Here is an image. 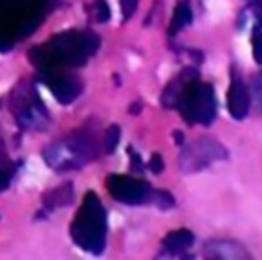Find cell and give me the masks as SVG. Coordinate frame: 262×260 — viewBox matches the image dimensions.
I'll list each match as a JSON object with an SVG mask.
<instances>
[{"instance_id": "21", "label": "cell", "mask_w": 262, "mask_h": 260, "mask_svg": "<svg viewBox=\"0 0 262 260\" xmlns=\"http://www.w3.org/2000/svg\"><path fill=\"white\" fill-rule=\"evenodd\" d=\"M119 4H121V13L123 18L128 20L132 15L136 13V9H138V4H140V0H119Z\"/></svg>"}, {"instance_id": "16", "label": "cell", "mask_w": 262, "mask_h": 260, "mask_svg": "<svg viewBox=\"0 0 262 260\" xmlns=\"http://www.w3.org/2000/svg\"><path fill=\"white\" fill-rule=\"evenodd\" d=\"M251 48H253L255 62L262 64V22H257L251 31Z\"/></svg>"}, {"instance_id": "10", "label": "cell", "mask_w": 262, "mask_h": 260, "mask_svg": "<svg viewBox=\"0 0 262 260\" xmlns=\"http://www.w3.org/2000/svg\"><path fill=\"white\" fill-rule=\"evenodd\" d=\"M251 106V92L238 77H235L227 90V110L236 121L244 119Z\"/></svg>"}, {"instance_id": "1", "label": "cell", "mask_w": 262, "mask_h": 260, "mask_svg": "<svg viewBox=\"0 0 262 260\" xmlns=\"http://www.w3.org/2000/svg\"><path fill=\"white\" fill-rule=\"evenodd\" d=\"M99 37L92 31H66L55 35L44 46H35L30 59L42 72L61 66H83L99 50Z\"/></svg>"}, {"instance_id": "20", "label": "cell", "mask_w": 262, "mask_h": 260, "mask_svg": "<svg viewBox=\"0 0 262 260\" xmlns=\"http://www.w3.org/2000/svg\"><path fill=\"white\" fill-rule=\"evenodd\" d=\"M94 9H96V18L99 22L110 20V8H108V4H106L105 0H96Z\"/></svg>"}, {"instance_id": "4", "label": "cell", "mask_w": 262, "mask_h": 260, "mask_svg": "<svg viewBox=\"0 0 262 260\" xmlns=\"http://www.w3.org/2000/svg\"><path fill=\"white\" fill-rule=\"evenodd\" d=\"M178 110L191 125H211L216 117V97L211 84L192 81L178 103Z\"/></svg>"}, {"instance_id": "7", "label": "cell", "mask_w": 262, "mask_h": 260, "mask_svg": "<svg viewBox=\"0 0 262 260\" xmlns=\"http://www.w3.org/2000/svg\"><path fill=\"white\" fill-rule=\"evenodd\" d=\"M106 191L114 200L127 205H143L152 198L149 183L123 174H114L106 178Z\"/></svg>"}, {"instance_id": "6", "label": "cell", "mask_w": 262, "mask_h": 260, "mask_svg": "<svg viewBox=\"0 0 262 260\" xmlns=\"http://www.w3.org/2000/svg\"><path fill=\"white\" fill-rule=\"evenodd\" d=\"M227 160V148L213 138H198L180 152L178 165L184 174H192L207 169L214 161Z\"/></svg>"}, {"instance_id": "24", "label": "cell", "mask_w": 262, "mask_h": 260, "mask_svg": "<svg viewBox=\"0 0 262 260\" xmlns=\"http://www.w3.org/2000/svg\"><path fill=\"white\" fill-rule=\"evenodd\" d=\"M8 156H6V145H4V138H2V132H0V163H6Z\"/></svg>"}, {"instance_id": "15", "label": "cell", "mask_w": 262, "mask_h": 260, "mask_svg": "<svg viewBox=\"0 0 262 260\" xmlns=\"http://www.w3.org/2000/svg\"><path fill=\"white\" fill-rule=\"evenodd\" d=\"M119 138H121V128H119L118 125H110L105 132V139H103V141H105L103 147H105L106 154H112V152L116 150V147H118V143H119Z\"/></svg>"}, {"instance_id": "3", "label": "cell", "mask_w": 262, "mask_h": 260, "mask_svg": "<svg viewBox=\"0 0 262 260\" xmlns=\"http://www.w3.org/2000/svg\"><path fill=\"white\" fill-rule=\"evenodd\" d=\"M99 154V145L92 130L81 128L70 136L53 141L44 148V161L57 172L83 169Z\"/></svg>"}, {"instance_id": "9", "label": "cell", "mask_w": 262, "mask_h": 260, "mask_svg": "<svg viewBox=\"0 0 262 260\" xmlns=\"http://www.w3.org/2000/svg\"><path fill=\"white\" fill-rule=\"evenodd\" d=\"M204 255L207 258H219V260H236V258H251L248 247L242 246L236 240H227V239H219V240H209L204 246Z\"/></svg>"}, {"instance_id": "11", "label": "cell", "mask_w": 262, "mask_h": 260, "mask_svg": "<svg viewBox=\"0 0 262 260\" xmlns=\"http://www.w3.org/2000/svg\"><path fill=\"white\" fill-rule=\"evenodd\" d=\"M200 79L198 72L194 68H185L182 74L176 75L172 81L169 82V86L165 88L162 96V103L165 109H178V103L184 96V92L187 90V86L191 84L192 81Z\"/></svg>"}, {"instance_id": "22", "label": "cell", "mask_w": 262, "mask_h": 260, "mask_svg": "<svg viewBox=\"0 0 262 260\" xmlns=\"http://www.w3.org/2000/svg\"><path fill=\"white\" fill-rule=\"evenodd\" d=\"M149 167L154 174L162 172L163 170V158L160 156V154H152V158H150V161H149Z\"/></svg>"}, {"instance_id": "2", "label": "cell", "mask_w": 262, "mask_h": 260, "mask_svg": "<svg viewBox=\"0 0 262 260\" xmlns=\"http://www.w3.org/2000/svg\"><path fill=\"white\" fill-rule=\"evenodd\" d=\"M108 220L106 211L96 192H88L70 226L72 240L83 251L101 255L106 246Z\"/></svg>"}, {"instance_id": "13", "label": "cell", "mask_w": 262, "mask_h": 260, "mask_svg": "<svg viewBox=\"0 0 262 260\" xmlns=\"http://www.w3.org/2000/svg\"><path fill=\"white\" fill-rule=\"evenodd\" d=\"M72 200H74V185L72 183H64V185H59L53 191L46 192L42 198V205L48 211H57V209L66 207L68 204H72Z\"/></svg>"}, {"instance_id": "5", "label": "cell", "mask_w": 262, "mask_h": 260, "mask_svg": "<svg viewBox=\"0 0 262 260\" xmlns=\"http://www.w3.org/2000/svg\"><path fill=\"white\" fill-rule=\"evenodd\" d=\"M11 112L17 117V123L26 130H44L48 126V112L44 109L42 101L37 96L35 86L30 82H18L17 88L9 99Z\"/></svg>"}, {"instance_id": "18", "label": "cell", "mask_w": 262, "mask_h": 260, "mask_svg": "<svg viewBox=\"0 0 262 260\" xmlns=\"http://www.w3.org/2000/svg\"><path fill=\"white\" fill-rule=\"evenodd\" d=\"M251 101H253L255 109L262 114V70L260 74H257L251 81Z\"/></svg>"}, {"instance_id": "17", "label": "cell", "mask_w": 262, "mask_h": 260, "mask_svg": "<svg viewBox=\"0 0 262 260\" xmlns=\"http://www.w3.org/2000/svg\"><path fill=\"white\" fill-rule=\"evenodd\" d=\"M15 170H17V165L9 163V161L0 163V192L6 191V189L11 185V180H13Z\"/></svg>"}, {"instance_id": "12", "label": "cell", "mask_w": 262, "mask_h": 260, "mask_svg": "<svg viewBox=\"0 0 262 260\" xmlns=\"http://www.w3.org/2000/svg\"><path fill=\"white\" fill-rule=\"evenodd\" d=\"M194 244V234L189 229H176L163 239V255H178Z\"/></svg>"}, {"instance_id": "23", "label": "cell", "mask_w": 262, "mask_h": 260, "mask_svg": "<svg viewBox=\"0 0 262 260\" xmlns=\"http://www.w3.org/2000/svg\"><path fill=\"white\" fill-rule=\"evenodd\" d=\"M251 9H253L255 17L262 22V0H255L253 4H251Z\"/></svg>"}, {"instance_id": "14", "label": "cell", "mask_w": 262, "mask_h": 260, "mask_svg": "<svg viewBox=\"0 0 262 260\" xmlns=\"http://www.w3.org/2000/svg\"><path fill=\"white\" fill-rule=\"evenodd\" d=\"M192 20V8L189 0H182L178 6H176L174 17H172V22H170V35L178 33L184 28H187Z\"/></svg>"}, {"instance_id": "8", "label": "cell", "mask_w": 262, "mask_h": 260, "mask_svg": "<svg viewBox=\"0 0 262 260\" xmlns=\"http://www.w3.org/2000/svg\"><path fill=\"white\" fill-rule=\"evenodd\" d=\"M40 81L48 86V90L52 92L53 97L61 104H72L83 92V82H81V79L77 75L61 74V72H55V70L42 72Z\"/></svg>"}, {"instance_id": "19", "label": "cell", "mask_w": 262, "mask_h": 260, "mask_svg": "<svg viewBox=\"0 0 262 260\" xmlns=\"http://www.w3.org/2000/svg\"><path fill=\"white\" fill-rule=\"evenodd\" d=\"M150 202H152L154 205H158L160 209H163V211H167V209H170L172 205H174V198H172V194L167 191H158V192H152V198H150Z\"/></svg>"}]
</instances>
